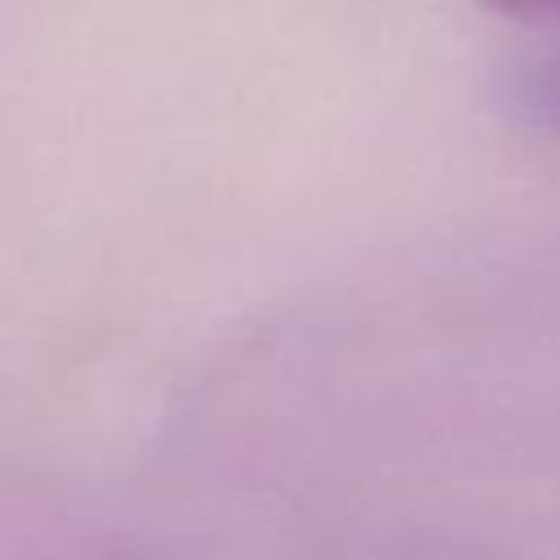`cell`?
<instances>
[{"mask_svg":"<svg viewBox=\"0 0 560 560\" xmlns=\"http://www.w3.org/2000/svg\"><path fill=\"white\" fill-rule=\"evenodd\" d=\"M508 18H525V22H542V18H560V0H486Z\"/></svg>","mask_w":560,"mask_h":560,"instance_id":"cell-2","label":"cell"},{"mask_svg":"<svg viewBox=\"0 0 560 560\" xmlns=\"http://www.w3.org/2000/svg\"><path fill=\"white\" fill-rule=\"evenodd\" d=\"M499 101L516 122L560 136V48L516 61L499 79Z\"/></svg>","mask_w":560,"mask_h":560,"instance_id":"cell-1","label":"cell"}]
</instances>
